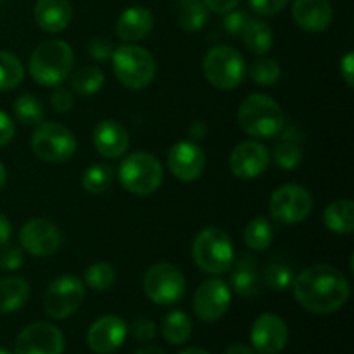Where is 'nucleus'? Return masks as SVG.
Returning a JSON list of instances; mask_svg holds the SVG:
<instances>
[{
  "mask_svg": "<svg viewBox=\"0 0 354 354\" xmlns=\"http://www.w3.org/2000/svg\"><path fill=\"white\" fill-rule=\"evenodd\" d=\"M189 135L192 140H204L207 135V124L204 121H194L189 128Z\"/></svg>",
  "mask_w": 354,
  "mask_h": 354,
  "instance_id": "nucleus-48",
  "label": "nucleus"
},
{
  "mask_svg": "<svg viewBox=\"0 0 354 354\" xmlns=\"http://www.w3.org/2000/svg\"><path fill=\"white\" fill-rule=\"evenodd\" d=\"M178 354H209V353L204 351V349L201 348H189V349H183V351H180Z\"/></svg>",
  "mask_w": 354,
  "mask_h": 354,
  "instance_id": "nucleus-52",
  "label": "nucleus"
},
{
  "mask_svg": "<svg viewBox=\"0 0 354 354\" xmlns=\"http://www.w3.org/2000/svg\"><path fill=\"white\" fill-rule=\"evenodd\" d=\"M203 71L214 88L234 90L245 76V59L230 45H216L204 55Z\"/></svg>",
  "mask_w": 354,
  "mask_h": 354,
  "instance_id": "nucleus-7",
  "label": "nucleus"
},
{
  "mask_svg": "<svg viewBox=\"0 0 354 354\" xmlns=\"http://www.w3.org/2000/svg\"><path fill=\"white\" fill-rule=\"evenodd\" d=\"M168 168L182 182H196L206 168V156L197 144L182 140L169 149Z\"/></svg>",
  "mask_w": 354,
  "mask_h": 354,
  "instance_id": "nucleus-17",
  "label": "nucleus"
},
{
  "mask_svg": "<svg viewBox=\"0 0 354 354\" xmlns=\"http://www.w3.org/2000/svg\"><path fill=\"white\" fill-rule=\"evenodd\" d=\"M244 242L251 251H266L273 242V227L268 218H252L244 230Z\"/></svg>",
  "mask_w": 354,
  "mask_h": 354,
  "instance_id": "nucleus-30",
  "label": "nucleus"
},
{
  "mask_svg": "<svg viewBox=\"0 0 354 354\" xmlns=\"http://www.w3.org/2000/svg\"><path fill=\"white\" fill-rule=\"evenodd\" d=\"M92 142L102 158L118 159L130 147V135L120 121L104 120L93 130Z\"/></svg>",
  "mask_w": 354,
  "mask_h": 354,
  "instance_id": "nucleus-19",
  "label": "nucleus"
},
{
  "mask_svg": "<svg viewBox=\"0 0 354 354\" xmlns=\"http://www.w3.org/2000/svg\"><path fill=\"white\" fill-rule=\"evenodd\" d=\"M178 21L183 30L196 33L209 21V9L204 0H178Z\"/></svg>",
  "mask_w": 354,
  "mask_h": 354,
  "instance_id": "nucleus-28",
  "label": "nucleus"
},
{
  "mask_svg": "<svg viewBox=\"0 0 354 354\" xmlns=\"http://www.w3.org/2000/svg\"><path fill=\"white\" fill-rule=\"evenodd\" d=\"M289 341V327L275 313H263L251 328L252 349L258 354H279Z\"/></svg>",
  "mask_w": 354,
  "mask_h": 354,
  "instance_id": "nucleus-15",
  "label": "nucleus"
},
{
  "mask_svg": "<svg viewBox=\"0 0 354 354\" xmlns=\"http://www.w3.org/2000/svg\"><path fill=\"white\" fill-rule=\"evenodd\" d=\"M113 69L121 85L142 90L156 78V59L147 48L138 45H121L113 52Z\"/></svg>",
  "mask_w": 354,
  "mask_h": 354,
  "instance_id": "nucleus-5",
  "label": "nucleus"
},
{
  "mask_svg": "<svg viewBox=\"0 0 354 354\" xmlns=\"http://www.w3.org/2000/svg\"><path fill=\"white\" fill-rule=\"evenodd\" d=\"M294 297L306 311L334 313L349 299V282L341 270L330 265H315L303 270L292 282Z\"/></svg>",
  "mask_w": 354,
  "mask_h": 354,
  "instance_id": "nucleus-1",
  "label": "nucleus"
},
{
  "mask_svg": "<svg viewBox=\"0 0 354 354\" xmlns=\"http://www.w3.org/2000/svg\"><path fill=\"white\" fill-rule=\"evenodd\" d=\"M118 273L111 263L100 261L93 263L92 266L85 270V283L92 290L102 292V290H109L111 287L116 283Z\"/></svg>",
  "mask_w": 354,
  "mask_h": 354,
  "instance_id": "nucleus-34",
  "label": "nucleus"
},
{
  "mask_svg": "<svg viewBox=\"0 0 354 354\" xmlns=\"http://www.w3.org/2000/svg\"><path fill=\"white\" fill-rule=\"evenodd\" d=\"M249 75H251V80L256 85L270 86L279 82L282 69H280V64L275 59L261 57L252 62L251 68H249Z\"/></svg>",
  "mask_w": 354,
  "mask_h": 354,
  "instance_id": "nucleus-36",
  "label": "nucleus"
},
{
  "mask_svg": "<svg viewBox=\"0 0 354 354\" xmlns=\"http://www.w3.org/2000/svg\"><path fill=\"white\" fill-rule=\"evenodd\" d=\"M128 335V327L123 318L107 315L99 318L86 334L88 348L97 354H113L123 346Z\"/></svg>",
  "mask_w": 354,
  "mask_h": 354,
  "instance_id": "nucleus-18",
  "label": "nucleus"
},
{
  "mask_svg": "<svg viewBox=\"0 0 354 354\" xmlns=\"http://www.w3.org/2000/svg\"><path fill=\"white\" fill-rule=\"evenodd\" d=\"M292 282H294V272L290 266L283 265V263H272V265L266 266L265 283L272 290L283 292V290L292 287Z\"/></svg>",
  "mask_w": 354,
  "mask_h": 354,
  "instance_id": "nucleus-37",
  "label": "nucleus"
},
{
  "mask_svg": "<svg viewBox=\"0 0 354 354\" xmlns=\"http://www.w3.org/2000/svg\"><path fill=\"white\" fill-rule=\"evenodd\" d=\"M33 16L44 31L61 33L71 23L73 7L69 0H37Z\"/></svg>",
  "mask_w": 354,
  "mask_h": 354,
  "instance_id": "nucleus-22",
  "label": "nucleus"
},
{
  "mask_svg": "<svg viewBox=\"0 0 354 354\" xmlns=\"http://www.w3.org/2000/svg\"><path fill=\"white\" fill-rule=\"evenodd\" d=\"M50 104L57 113H68L75 106V97H73L71 90L64 88V86H57L50 95Z\"/></svg>",
  "mask_w": 354,
  "mask_h": 354,
  "instance_id": "nucleus-42",
  "label": "nucleus"
},
{
  "mask_svg": "<svg viewBox=\"0 0 354 354\" xmlns=\"http://www.w3.org/2000/svg\"><path fill=\"white\" fill-rule=\"evenodd\" d=\"M131 334H133V337L137 341L149 342L158 334V325L152 320H149V318H137L131 324Z\"/></svg>",
  "mask_w": 354,
  "mask_h": 354,
  "instance_id": "nucleus-41",
  "label": "nucleus"
},
{
  "mask_svg": "<svg viewBox=\"0 0 354 354\" xmlns=\"http://www.w3.org/2000/svg\"><path fill=\"white\" fill-rule=\"evenodd\" d=\"M206 7L216 14H227L230 10L237 9L241 0H204Z\"/></svg>",
  "mask_w": 354,
  "mask_h": 354,
  "instance_id": "nucleus-45",
  "label": "nucleus"
},
{
  "mask_svg": "<svg viewBox=\"0 0 354 354\" xmlns=\"http://www.w3.org/2000/svg\"><path fill=\"white\" fill-rule=\"evenodd\" d=\"M114 47L111 41L104 40V38H93V40L88 41V54L90 57L95 59V61L102 62L107 61V59L113 57Z\"/></svg>",
  "mask_w": 354,
  "mask_h": 354,
  "instance_id": "nucleus-43",
  "label": "nucleus"
},
{
  "mask_svg": "<svg viewBox=\"0 0 354 354\" xmlns=\"http://www.w3.org/2000/svg\"><path fill=\"white\" fill-rule=\"evenodd\" d=\"M118 176L123 189L133 196H151L161 187L165 171L156 156L149 152H133L123 159Z\"/></svg>",
  "mask_w": 354,
  "mask_h": 354,
  "instance_id": "nucleus-6",
  "label": "nucleus"
},
{
  "mask_svg": "<svg viewBox=\"0 0 354 354\" xmlns=\"http://www.w3.org/2000/svg\"><path fill=\"white\" fill-rule=\"evenodd\" d=\"M290 3V0H249V6L259 16H277V14L282 12L287 6Z\"/></svg>",
  "mask_w": 354,
  "mask_h": 354,
  "instance_id": "nucleus-40",
  "label": "nucleus"
},
{
  "mask_svg": "<svg viewBox=\"0 0 354 354\" xmlns=\"http://www.w3.org/2000/svg\"><path fill=\"white\" fill-rule=\"evenodd\" d=\"M14 133H16V127L14 121L10 120L9 114L0 111V147H6L12 142Z\"/></svg>",
  "mask_w": 354,
  "mask_h": 354,
  "instance_id": "nucleus-44",
  "label": "nucleus"
},
{
  "mask_svg": "<svg viewBox=\"0 0 354 354\" xmlns=\"http://www.w3.org/2000/svg\"><path fill=\"white\" fill-rule=\"evenodd\" d=\"M78 142L73 131L64 124L41 121L31 135V149L41 161L61 165L75 156Z\"/></svg>",
  "mask_w": 354,
  "mask_h": 354,
  "instance_id": "nucleus-8",
  "label": "nucleus"
},
{
  "mask_svg": "<svg viewBox=\"0 0 354 354\" xmlns=\"http://www.w3.org/2000/svg\"><path fill=\"white\" fill-rule=\"evenodd\" d=\"M144 290L154 304L171 306L185 296V277L175 265L158 263V265L151 266L145 273Z\"/></svg>",
  "mask_w": 354,
  "mask_h": 354,
  "instance_id": "nucleus-9",
  "label": "nucleus"
},
{
  "mask_svg": "<svg viewBox=\"0 0 354 354\" xmlns=\"http://www.w3.org/2000/svg\"><path fill=\"white\" fill-rule=\"evenodd\" d=\"M64 348L66 339L55 325L37 322L17 335L14 354H62Z\"/></svg>",
  "mask_w": 354,
  "mask_h": 354,
  "instance_id": "nucleus-12",
  "label": "nucleus"
},
{
  "mask_svg": "<svg viewBox=\"0 0 354 354\" xmlns=\"http://www.w3.org/2000/svg\"><path fill=\"white\" fill-rule=\"evenodd\" d=\"M161 332L162 337L169 344H185L190 339V335H192V322H190L189 315L183 313L182 310H173L162 320Z\"/></svg>",
  "mask_w": 354,
  "mask_h": 354,
  "instance_id": "nucleus-26",
  "label": "nucleus"
},
{
  "mask_svg": "<svg viewBox=\"0 0 354 354\" xmlns=\"http://www.w3.org/2000/svg\"><path fill=\"white\" fill-rule=\"evenodd\" d=\"M10 237H12V225L6 214L0 213V245L9 242Z\"/></svg>",
  "mask_w": 354,
  "mask_h": 354,
  "instance_id": "nucleus-47",
  "label": "nucleus"
},
{
  "mask_svg": "<svg viewBox=\"0 0 354 354\" xmlns=\"http://www.w3.org/2000/svg\"><path fill=\"white\" fill-rule=\"evenodd\" d=\"M273 161L280 169H286V171L296 169L303 161V149L297 144L296 138L283 135V140L273 149Z\"/></svg>",
  "mask_w": 354,
  "mask_h": 354,
  "instance_id": "nucleus-33",
  "label": "nucleus"
},
{
  "mask_svg": "<svg viewBox=\"0 0 354 354\" xmlns=\"http://www.w3.org/2000/svg\"><path fill=\"white\" fill-rule=\"evenodd\" d=\"M232 270L230 282L235 292L242 297H254L261 292L263 280L259 275L258 263L251 254H242Z\"/></svg>",
  "mask_w": 354,
  "mask_h": 354,
  "instance_id": "nucleus-23",
  "label": "nucleus"
},
{
  "mask_svg": "<svg viewBox=\"0 0 354 354\" xmlns=\"http://www.w3.org/2000/svg\"><path fill=\"white\" fill-rule=\"evenodd\" d=\"M114 171L109 165H92L83 173V189L90 194H104L113 185Z\"/></svg>",
  "mask_w": 354,
  "mask_h": 354,
  "instance_id": "nucleus-35",
  "label": "nucleus"
},
{
  "mask_svg": "<svg viewBox=\"0 0 354 354\" xmlns=\"http://www.w3.org/2000/svg\"><path fill=\"white\" fill-rule=\"evenodd\" d=\"M154 26V16L147 7L133 6L124 9L116 21V35L123 41H140Z\"/></svg>",
  "mask_w": 354,
  "mask_h": 354,
  "instance_id": "nucleus-21",
  "label": "nucleus"
},
{
  "mask_svg": "<svg viewBox=\"0 0 354 354\" xmlns=\"http://www.w3.org/2000/svg\"><path fill=\"white\" fill-rule=\"evenodd\" d=\"M241 38L244 40L248 50L256 55H265L273 47V30L265 21H249Z\"/></svg>",
  "mask_w": 354,
  "mask_h": 354,
  "instance_id": "nucleus-27",
  "label": "nucleus"
},
{
  "mask_svg": "<svg viewBox=\"0 0 354 354\" xmlns=\"http://www.w3.org/2000/svg\"><path fill=\"white\" fill-rule=\"evenodd\" d=\"M196 265L207 275H223L235 261L234 244L221 228L207 227L197 234L192 244Z\"/></svg>",
  "mask_w": 354,
  "mask_h": 354,
  "instance_id": "nucleus-4",
  "label": "nucleus"
},
{
  "mask_svg": "<svg viewBox=\"0 0 354 354\" xmlns=\"http://www.w3.org/2000/svg\"><path fill=\"white\" fill-rule=\"evenodd\" d=\"M227 354H258V353H256L254 349L249 348V346H245V344H234V346H230V348H228Z\"/></svg>",
  "mask_w": 354,
  "mask_h": 354,
  "instance_id": "nucleus-49",
  "label": "nucleus"
},
{
  "mask_svg": "<svg viewBox=\"0 0 354 354\" xmlns=\"http://www.w3.org/2000/svg\"><path fill=\"white\" fill-rule=\"evenodd\" d=\"M85 299V286L75 275H62L47 287L44 310L54 320H64L75 315Z\"/></svg>",
  "mask_w": 354,
  "mask_h": 354,
  "instance_id": "nucleus-11",
  "label": "nucleus"
},
{
  "mask_svg": "<svg viewBox=\"0 0 354 354\" xmlns=\"http://www.w3.org/2000/svg\"><path fill=\"white\" fill-rule=\"evenodd\" d=\"M75 54L68 41L48 40L38 45L30 57L31 78L41 86H59L71 75Z\"/></svg>",
  "mask_w": 354,
  "mask_h": 354,
  "instance_id": "nucleus-3",
  "label": "nucleus"
},
{
  "mask_svg": "<svg viewBox=\"0 0 354 354\" xmlns=\"http://www.w3.org/2000/svg\"><path fill=\"white\" fill-rule=\"evenodd\" d=\"M19 242L26 252L38 258H45L59 251L62 234L57 225L47 218H31L21 227Z\"/></svg>",
  "mask_w": 354,
  "mask_h": 354,
  "instance_id": "nucleus-13",
  "label": "nucleus"
},
{
  "mask_svg": "<svg viewBox=\"0 0 354 354\" xmlns=\"http://www.w3.org/2000/svg\"><path fill=\"white\" fill-rule=\"evenodd\" d=\"M223 28L225 31H227L228 35H232V37L235 38H241L242 33H244L245 26H248V23L251 21V17H249L248 12H244V10H230V12L223 14Z\"/></svg>",
  "mask_w": 354,
  "mask_h": 354,
  "instance_id": "nucleus-39",
  "label": "nucleus"
},
{
  "mask_svg": "<svg viewBox=\"0 0 354 354\" xmlns=\"http://www.w3.org/2000/svg\"><path fill=\"white\" fill-rule=\"evenodd\" d=\"M69 82H71L73 92L82 97H90L102 90L106 76H104L102 69L95 68V66H83L78 71L73 73Z\"/></svg>",
  "mask_w": 354,
  "mask_h": 354,
  "instance_id": "nucleus-29",
  "label": "nucleus"
},
{
  "mask_svg": "<svg viewBox=\"0 0 354 354\" xmlns=\"http://www.w3.org/2000/svg\"><path fill=\"white\" fill-rule=\"evenodd\" d=\"M6 182H7V169H6V166L0 162V189L6 185Z\"/></svg>",
  "mask_w": 354,
  "mask_h": 354,
  "instance_id": "nucleus-51",
  "label": "nucleus"
},
{
  "mask_svg": "<svg viewBox=\"0 0 354 354\" xmlns=\"http://www.w3.org/2000/svg\"><path fill=\"white\" fill-rule=\"evenodd\" d=\"M324 225L339 235H349L354 230V203L339 199L328 204L324 211Z\"/></svg>",
  "mask_w": 354,
  "mask_h": 354,
  "instance_id": "nucleus-24",
  "label": "nucleus"
},
{
  "mask_svg": "<svg viewBox=\"0 0 354 354\" xmlns=\"http://www.w3.org/2000/svg\"><path fill=\"white\" fill-rule=\"evenodd\" d=\"M313 211V197L297 183L279 187L270 197V214L282 225H297L308 220Z\"/></svg>",
  "mask_w": 354,
  "mask_h": 354,
  "instance_id": "nucleus-10",
  "label": "nucleus"
},
{
  "mask_svg": "<svg viewBox=\"0 0 354 354\" xmlns=\"http://www.w3.org/2000/svg\"><path fill=\"white\" fill-rule=\"evenodd\" d=\"M334 17L328 0H294L292 19L308 33H322L327 30Z\"/></svg>",
  "mask_w": 354,
  "mask_h": 354,
  "instance_id": "nucleus-20",
  "label": "nucleus"
},
{
  "mask_svg": "<svg viewBox=\"0 0 354 354\" xmlns=\"http://www.w3.org/2000/svg\"><path fill=\"white\" fill-rule=\"evenodd\" d=\"M135 354H166L162 351L159 346H152V344H147V346H142V348L137 349V353Z\"/></svg>",
  "mask_w": 354,
  "mask_h": 354,
  "instance_id": "nucleus-50",
  "label": "nucleus"
},
{
  "mask_svg": "<svg viewBox=\"0 0 354 354\" xmlns=\"http://www.w3.org/2000/svg\"><path fill=\"white\" fill-rule=\"evenodd\" d=\"M24 254L19 245H14L10 242L0 245V270L3 272H16L23 266Z\"/></svg>",
  "mask_w": 354,
  "mask_h": 354,
  "instance_id": "nucleus-38",
  "label": "nucleus"
},
{
  "mask_svg": "<svg viewBox=\"0 0 354 354\" xmlns=\"http://www.w3.org/2000/svg\"><path fill=\"white\" fill-rule=\"evenodd\" d=\"M0 354H12L9 351V349H6V348H2V346H0Z\"/></svg>",
  "mask_w": 354,
  "mask_h": 354,
  "instance_id": "nucleus-53",
  "label": "nucleus"
},
{
  "mask_svg": "<svg viewBox=\"0 0 354 354\" xmlns=\"http://www.w3.org/2000/svg\"><path fill=\"white\" fill-rule=\"evenodd\" d=\"M230 171L241 180L258 178L270 165V151L256 140H244L230 152Z\"/></svg>",
  "mask_w": 354,
  "mask_h": 354,
  "instance_id": "nucleus-16",
  "label": "nucleus"
},
{
  "mask_svg": "<svg viewBox=\"0 0 354 354\" xmlns=\"http://www.w3.org/2000/svg\"><path fill=\"white\" fill-rule=\"evenodd\" d=\"M30 299V283L23 277L0 280V313H14Z\"/></svg>",
  "mask_w": 354,
  "mask_h": 354,
  "instance_id": "nucleus-25",
  "label": "nucleus"
},
{
  "mask_svg": "<svg viewBox=\"0 0 354 354\" xmlns=\"http://www.w3.org/2000/svg\"><path fill=\"white\" fill-rule=\"evenodd\" d=\"M239 124L254 138H275L286 130V114L275 99L265 93H251L239 107Z\"/></svg>",
  "mask_w": 354,
  "mask_h": 354,
  "instance_id": "nucleus-2",
  "label": "nucleus"
},
{
  "mask_svg": "<svg viewBox=\"0 0 354 354\" xmlns=\"http://www.w3.org/2000/svg\"><path fill=\"white\" fill-rule=\"evenodd\" d=\"M24 80V68L12 52L0 50V92L12 90Z\"/></svg>",
  "mask_w": 354,
  "mask_h": 354,
  "instance_id": "nucleus-31",
  "label": "nucleus"
},
{
  "mask_svg": "<svg viewBox=\"0 0 354 354\" xmlns=\"http://www.w3.org/2000/svg\"><path fill=\"white\" fill-rule=\"evenodd\" d=\"M232 292L227 282L220 279L204 280L194 294V313L203 322H216L228 311Z\"/></svg>",
  "mask_w": 354,
  "mask_h": 354,
  "instance_id": "nucleus-14",
  "label": "nucleus"
},
{
  "mask_svg": "<svg viewBox=\"0 0 354 354\" xmlns=\"http://www.w3.org/2000/svg\"><path fill=\"white\" fill-rule=\"evenodd\" d=\"M341 76L346 83H348L349 88L354 86V54L353 52H348L344 57L341 59Z\"/></svg>",
  "mask_w": 354,
  "mask_h": 354,
  "instance_id": "nucleus-46",
  "label": "nucleus"
},
{
  "mask_svg": "<svg viewBox=\"0 0 354 354\" xmlns=\"http://www.w3.org/2000/svg\"><path fill=\"white\" fill-rule=\"evenodd\" d=\"M14 114H16L17 121H21L23 124H31V127H37L41 121L45 120V107L41 104L40 99H37L35 95H19L14 102Z\"/></svg>",
  "mask_w": 354,
  "mask_h": 354,
  "instance_id": "nucleus-32",
  "label": "nucleus"
}]
</instances>
